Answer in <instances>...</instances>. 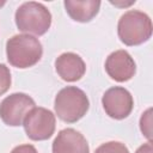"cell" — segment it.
I'll return each mask as SVG.
<instances>
[{"mask_svg": "<svg viewBox=\"0 0 153 153\" xmlns=\"http://www.w3.org/2000/svg\"><path fill=\"white\" fill-rule=\"evenodd\" d=\"M4 5H5V1H0V7L4 6Z\"/></svg>", "mask_w": 153, "mask_h": 153, "instance_id": "17", "label": "cell"}, {"mask_svg": "<svg viewBox=\"0 0 153 153\" xmlns=\"http://www.w3.org/2000/svg\"><path fill=\"white\" fill-rule=\"evenodd\" d=\"M102 104L109 117L114 120H123L130 115L134 100L127 88L115 86L105 91L102 97Z\"/></svg>", "mask_w": 153, "mask_h": 153, "instance_id": "7", "label": "cell"}, {"mask_svg": "<svg viewBox=\"0 0 153 153\" xmlns=\"http://www.w3.org/2000/svg\"><path fill=\"white\" fill-rule=\"evenodd\" d=\"M14 20L19 31L42 36L51 25V13L43 4L27 1L17 8Z\"/></svg>", "mask_w": 153, "mask_h": 153, "instance_id": "4", "label": "cell"}, {"mask_svg": "<svg viewBox=\"0 0 153 153\" xmlns=\"http://www.w3.org/2000/svg\"><path fill=\"white\" fill-rule=\"evenodd\" d=\"M53 153H90V147L81 133L73 128L59 131L51 146Z\"/></svg>", "mask_w": 153, "mask_h": 153, "instance_id": "9", "label": "cell"}, {"mask_svg": "<svg viewBox=\"0 0 153 153\" xmlns=\"http://www.w3.org/2000/svg\"><path fill=\"white\" fill-rule=\"evenodd\" d=\"M35 108V100L22 92L7 96L0 104V118L6 126L18 127L23 124L25 116Z\"/></svg>", "mask_w": 153, "mask_h": 153, "instance_id": "6", "label": "cell"}, {"mask_svg": "<svg viewBox=\"0 0 153 153\" xmlns=\"http://www.w3.org/2000/svg\"><path fill=\"white\" fill-rule=\"evenodd\" d=\"M43 48L35 36L22 33L11 37L6 42V55L10 65L17 68L35 66L42 57Z\"/></svg>", "mask_w": 153, "mask_h": 153, "instance_id": "1", "label": "cell"}, {"mask_svg": "<svg viewBox=\"0 0 153 153\" xmlns=\"http://www.w3.org/2000/svg\"><path fill=\"white\" fill-rule=\"evenodd\" d=\"M11 87V72L8 67L0 63V96L6 93Z\"/></svg>", "mask_w": 153, "mask_h": 153, "instance_id": "14", "label": "cell"}, {"mask_svg": "<svg viewBox=\"0 0 153 153\" xmlns=\"http://www.w3.org/2000/svg\"><path fill=\"white\" fill-rule=\"evenodd\" d=\"M117 35L126 45H140L152 36V20L145 12L130 10L121 16L117 24Z\"/></svg>", "mask_w": 153, "mask_h": 153, "instance_id": "2", "label": "cell"}, {"mask_svg": "<svg viewBox=\"0 0 153 153\" xmlns=\"http://www.w3.org/2000/svg\"><path fill=\"white\" fill-rule=\"evenodd\" d=\"M140 129L142 131V134L148 139V141H151L152 139V109L148 108L141 116L140 118Z\"/></svg>", "mask_w": 153, "mask_h": 153, "instance_id": "13", "label": "cell"}, {"mask_svg": "<svg viewBox=\"0 0 153 153\" xmlns=\"http://www.w3.org/2000/svg\"><path fill=\"white\" fill-rule=\"evenodd\" d=\"M63 5L68 16L79 23L91 22L100 8L98 0H65Z\"/></svg>", "mask_w": 153, "mask_h": 153, "instance_id": "11", "label": "cell"}, {"mask_svg": "<svg viewBox=\"0 0 153 153\" xmlns=\"http://www.w3.org/2000/svg\"><path fill=\"white\" fill-rule=\"evenodd\" d=\"M11 153H38V152L32 145H19L14 147L11 151Z\"/></svg>", "mask_w": 153, "mask_h": 153, "instance_id": "15", "label": "cell"}, {"mask_svg": "<svg viewBox=\"0 0 153 153\" xmlns=\"http://www.w3.org/2000/svg\"><path fill=\"white\" fill-rule=\"evenodd\" d=\"M94 153H129L127 146L118 141H109L100 145Z\"/></svg>", "mask_w": 153, "mask_h": 153, "instance_id": "12", "label": "cell"}, {"mask_svg": "<svg viewBox=\"0 0 153 153\" xmlns=\"http://www.w3.org/2000/svg\"><path fill=\"white\" fill-rule=\"evenodd\" d=\"M55 69L62 80L73 82L80 80L84 76L86 72V65L78 54L63 53L55 60Z\"/></svg>", "mask_w": 153, "mask_h": 153, "instance_id": "10", "label": "cell"}, {"mask_svg": "<svg viewBox=\"0 0 153 153\" xmlns=\"http://www.w3.org/2000/svg\"><path fill=\"white\" fill-rule=\"evenodd\" d=\"M135 153H153V148H152V142L148 141L146 143H143L142 146H140Z\"/></svg>", "mask_w": 153, "mask_h": 153, "instance_id": "16", "label": "cell"}, {"mask_svg": "<svg viewBox=\"0 0 153 153\" xmlns=\"http://www.w3.org/2000/svg\"><path fill=\"white\" fill-rule=\"evenodd\" d=\"M90 102L86 93L76 86H67L60 90L54 100V109L60 120L74 123L88 111Z\"/></svg>", "mask_w": 153, "mask_h": 153, "instance_id": "3", "label": "cell"}, {"mask_svg": "<svg viewBox=\"0 0 153 153\" xmlns=\"http://www.w3.org/2000/svg\"><path fill=\"white\" fill-rule=\"evenodd\" d=\"M23 126L29 139L33 141H43L53 136L55 131L56 118L50 110L35 106L25 116Z\"/></svg>", "mask_w": 153, "mask_h": 153, "instance_id": "5", "label": "cell"}, {"mask_svg": "<svg viewBox=\"0 0 153 153\" xmlns=\"http://www.w3.org/2000/svg\"><path fill=\"white\" fill-rule=\"evenodd\" d=\"M105 71L108 75L115 81L124 82L135 75L136 65L128 51L116 50L106 57Z\"/></svg>", "mask_w": 153, "mask_h": 153, "instance_id": "8", "label": "cell"}]
</instances>
